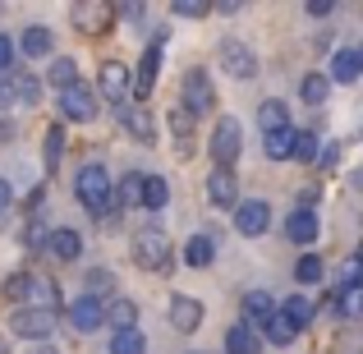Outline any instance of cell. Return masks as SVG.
<instances>
[{"label":"cell","mask_w":363,"mask_h":354,"mask_svg":"<svg viewBox=\"0 0 363 354\" xmlns=\"http://www.w3.org/2000/svg\"><path fill=\"white\" fill-rule=\"evenodd\" d=\"M207 198H212L216 207H240V179H235L230 170L216 166L212 179H207Z\"/></svg>","instance_id":"7c38bea8"},{"label":"cell","mask_w":363,"mask_h":354,"mask_svg":"<svg viewBox=\"0 0 363 354\" xmlns=\"http://www.w3.org/2000/svg\"><path fill=\"white\" fill-rule=\"evenodd\" d=\"M281 313L294 322V327H308V322H313V299H303V294H290Z\"/></svg>","instance_id":"836d02e7"},{"label":"cell","mask_w":363,"mask_h":354,"mask_svg":"<svg viewBox=\"0 0 363 354\" xmlns=\"http://www.w3.org/2000/svg\"><path fill=\"white\" fill-rule=\"evenodd\" d=\"M170 129H175V138L184 143V152H189V138H194V116H189L184 106H175V111H170Z\"/></svg>","instance_id":"ab89813d"},{"label":"cell","mask_w":363,"mask_h":354,"mask_svg":"<svg viewBox=\"0 0 363 354\" xmlns=\"http://www.w3.org/2000/svg\"><path fill=\"white\" fill-rule=\"evenodd\" d=\"M322 272H327V267H322V258H318V253H303V258H299V267H294V276H299L303 285H318V281H322Z\"/></svg>","instance_id":"d590c367"},{"label":"cell","mask_w":363,"mask_h":354,"mask_svg":"<svg viewBox=\"0 0 363 354\" xmlns=\"http://www.w3.org/2000/svg\"><path fill=\"white\" fill-rule=\"evenodd\" d=\"M308 14H313V18H327V14H331V5H322V0H313V5H308Z\"/></svg>","instance_id":"f6af8a7d"},{"label":"cell","mask_w":363,"mask_h":354,"mask_svg":"<svg viewBox=\"0 0 363 354\" xmlns=\"http://www.w3.org/2000/svg\"><path fill=\"white\" fill-rule=\"evenodd\" d=\"M74 194H79V203L88 207L92 216H120L116 212V179H111V170L101 166V161H88V166L79 170V179H74Z\"/></svg>","instance_id":"6da1fadb"},{"label":"cell","mask_w":363,"mask_h":354,"mask_svg":"<svg viewBox=\"0 0 363 354\" xmlns=\"http://www.w3.org/2000/svg\"><path fill=\"white\" fill-rule=\"evenodd\" d=\"M5 138H14V124H9V120H0V143H5Z\"/></svg>","instance_id":"bcb514c9"},{"label":"cell","mask_w":363,"mask_h":354,"mask_svg":"<svg viewBox=\"0 0 363 354\" xmlns=\"http://www.w3.org/2000/svg\"><path fill=\"white\" fill-rule=\"evenodd\" d=\"M327 88H331L327 74H308V79L299 83V97L308 101V106H322V101H327Z\"/></svg>","instance_id":"4dcf8cb0"},{"label":"cell","mask_w":363,"mask_h":354,"mask_svg":"<svg viewBox=\"0 0 363 354\" xmlns=\"http://www.w3.org/2000/svg\"><path fill=\"white\" fill-rule=\"evenodd\" d=\"M240 148H244V129H240V120L225 116V120L212 129V157H216V166L230 170L235 157H240Z\"/></svg>","instance_id":"3957f363"},{"label":"cell","mask_w":363,"mask_h":354,"mask_svg":"<svg viewBox=\"0 0 363 354\" xmlns=\"http://www.w3.org/2000/svg\"><path fill=\"white\" fill-rule=\"evenodd\" d=\"M262 331H267V341H272V345H290V341H294V336H299V327H294V322H290V318H285V313H276V318H272V322H267V327H262Z\"/></svg>","instance_id":"f546056e"},{"label":"cell","mask_w":363,"mask_h":354,"mask_svg":"<svg viewBox=\"0 0 363 354\" xmlns=\"http://www.w3.org/2000/svg\"><path fill=\"white\" fill-rule=\"evenodd\" d=\"M157 74H161V42H152L147 51H143L138 70H133V97H152V88H157Z\"/></svg>","instance_id":"30bf717a"},{"label":"cell","mask_w":363,"mask_h":354,"mask_svg":"<svg viewBox=\"0 0 363 354\" xmlns=\"http://www.w3.org/2000/svg\"><path fill=\"white\" fill-rule=\"evenodd\" d=\"M359 74H363L359 51H336V60H331V79H336V83H354Z\"/></svg>","instance_id":"d4e9b609"},{"label":"cell","mask_w":363,"mask_h":354,"mask_svg":"<svg viewBox=\"0 0 363 354\" xmlns=\"http://www.w3.org/2000/svg\"><path fill=\"white\" fill-rule=\"evenodd\" d=\"M221 65H225V74H230V79H253L257 55L248 51L244 42H221Z\"/></svg>","instance_id":"8fae6325"},{"label":"cell","mask_w":363,"mask_h":354,"mask_svg":"<svg viewBox=\"0 0 363 354\" xmlns=\"http://www.w3.org/2000/svg\"><path fill=\"white\" fill-rule=\"evenodd\" d=\"M60 152H65V129H60V124H51V129H46V170L60 166Z\"/></svg>","instance_id":"74e56055"},{"label":"cell","mask_w":363,"mask_h":354,"mask_svg":"<svg viewBox=\"0 0 363 354\" xmlns=\"http://www.w3.org/2000/svg\"><path fill=\"white\" fill-rule=\"evenodd\" d=\"M120 120H124V129H129L133 138H147L152 143V133H157V124H152V116L143 106H120Z\"/></svg>","instance_id":"ffe728a7"},{"label":"cell","mask_w":363,"mask_h":354,"mask_svg":"<svg viewBox=\"0 0 363 354\" xmlns=\"http://www.w3.org/2000/svg\"><path fill=\"white\" fill-rule=\"evenodd\" d=\"M106 322H111L116 331H133V327H138V304H133V299L106 304Z\"/></svg>","instance_id":"44dd1931"},{"label":"cell","mask_w":363,"mask_h":354,"mask_svg":"<svg viewBox=\"0 0 363 354\" xmlns=\"http://www.w3.org/2000/svg\"><path fill=\"white\" fill-rule=\"evenodd\" d=\"M14 106V88H9V79H0V111Z\"/></svg>","instance_id":"ee69618b"},{"label":"cell","mask_w":363,"mask_h":354,"mask_svg":"<svg viewBox=\"0 0 363 354\" xmlns=\"http://www.w3.org/2000/svg\"><path fill=\"white\" fill-rule=\"evenodd\" d=\"M276 313H281V309L272 304V294H267V290H248V294H244V322H248L253 331H257V327H267Z\"/></svg>","instance_id":"4fadbf2b"},{"label":"cell","mask_w":363,"mask_h":354,"mask_svg":"<svg viewBox=\"0 0 363 354\" xmlns=\"http://www.w3.org/2000/svg\"><path fill=\"white\" fill-rule=\"evenodd\" d=\"M133 262L143 272H166L170 267V239L166 231H138L133 235Z\"/></svg>","instance_id":"7a4b0ae2"},{"label":"cell","mask_w":363,"mask_h":354,"mask_svg":"<svg viewBox=\"0 0 363 354\" xmlns=\"http://www.w3.org/2000/svg\"><path fill=\"white\" fill-rule=\"evenodd\" d=\"M111 354H147V341H143V331H116L111 336Z\"/></svg>","instance_id":"1f68e13d"},{"label":"cell","mask_w":363,"mask_h":354,"mask_svg":"<svg viewBox=\"0 0 363 354\" xmlns=\"http://www.w3.org/2000/svg\"><path fill=\"white\" fill-rule=\"evenodd\" d=\"M60 111H65V120H79V124L97 120V92L83 88V83H74V88L60 92Z\"/></svg>","instance_id":"ba28073f"},{"label":"cell","mask_w":363,"mask_h":354,"mask_svg":"<svg viewBox=\"0 0 363 354\" xmlns=\"http://www.w3.org/2000/svg\"><path fill=\"white\" fill-rule=\"evenodd\" d=\"M267 226H272V207H267L262 198H248V203L235 207V231L240 235L257 239V235H267Z\"/></svg>","instance_id":"9c48e42d"},{"label":"cell","mask_w":363,"mask_h":354,"mask_svg":"<svg viewBox=\"0 0 363 354\" xmlns=\"http://www.w3.org/2000/svg\"><path fill=\"white\" fill-rule=\"evenodd\" d=\"M46 253L60 258V262H74V258L83 253V239L79 231H51V239H46Z\"/></svg>","instance_id":"ac0fdd59"},{"label":"cell","mask_w":363,"mask_h":354,"mask_svg":"<svg viewBox=\"0 0 363 354\" xmlns=\"http://www.w3.org/2000/svg\"><path fill=\"white\" fill-rule=\"evenodd\" d=\"M0 290H5V299L23 304L28 294H33V276H28V272H9V276H5V285H0Z\"/></svg>","instance_id":"d6a6232c"},{"label":"cell","mask_w":363,"mask_h":354,"mask_svg":"<svg viewBox=\"0 0 363 354\" xmlns=\"http://www.w3.org/2000/svg\"><path fill=\"white\" fill-rule=\"evenodd\" d=\"M51 327H55V313H42V309H14L9 313V331L23 336V341H42L46 345Z\"/></svg>","instance_id":"277c9868"},{"label":"cell","mask_w":363,"mask_h":354,"mask_svg":"<svg viewBox=\"0 0 363 354\" xmlns=\"http://www.w3.org/2000/svg\"><path fill=\"white\" fill-rule=\"evenodd\" d=\"M37 354H55V345H37Z\"/></svg>","instance_id":"7dc6e473"},{"label":"cell","mask_w":363,"mask_h":354,"mask_svg":"<svg viewBox=\"0 0 363 354\" xmlns=\"http://www.w3.org/2000/svg\"><path fill=\"white\" fill-rule=\"evenodd\" d=\"M5 79H9V88H14V101H37L42 97V83H37L28 70H9Z\"/></svg>","instance_id":"484cf974"},{"label":"cell","mask_w":363,"mask_h":354,"mask_svg":"<svg viewBox=\"0 0 363 354\" xmlns=\"http://www.w3.org/2000/svg\"><path fill=\"white\" fill-rule=\"evenodd\" d=\"M331 309H336L340 318H363V285H345V290H336Z\"/></svg>","instance_id":"cb8c5ba5"},{"label":"cell","mask_w":363,"mask_h":354,"mask_svg":"<svg viewBox=\"0 0 363 354\" xmlns=\"http://www.w3.org/2000/svg\"><path fill=\"white\" fill-rule=\"evenodd\" d=\"M69 327L74 331H97V327H106V304L97 299V294H79V299L69 304Z\"/></svg>","instance_id":"52a82bcc"},{"label":"cell","mask_w":363,"mask_h":354,"mask_svg":"<svg viewBox=\"0 0 363 354\" xmlns=\"http://www.w3.org/2000/svg\"><path fill=\"white\" fill-rule=\"evenodd\" d=\"M0 354H9V350H5V341H0Z\"/></svg>","instance_id":"681fc988"},{"label":"cell","mask_w":363,"mask_h":354,"mask_svg":"<svg viewBox=\"0 0 363 354\" xmlns=\"http://www.w3.org/2000/svg\"><path fill=\"white\" fill-rule=\"evenodd\" d=\"M322 148H318V133L299 129V138H294V161H318Z\"/></svg>","instance_id":"f35d334b"},{"label":"cell","mask_w":363,"mask_h":354,"mask_svg":"<svg viewBox=\"0 0 363 354\" xmlns=\"http://www.w3.org/2000/svg\"><path fill=\"white\" fill-rule=\"evenodd\" d=\"M170 327H175V331H198V327H203V304L189 299V294L170 299Z\"/></svg>","instance_id":"5bb4252c"},{"label":"cell","mask_w":363,"mask_h":354,"mask_svg":"<svg viewBox=\"0 0 363 354\" xmlns=\"http://www.w3.org/2000/svg\"><path fill=\"white\" fill-rule=\"evenodd\" d=\"M212 258H216V244H212L207 235H194V239L184 244V262H189V267H212Z\"/></svg>","instance_id":"4316f807"},{"label":"cell","mask_w":363,"mask_h":354,"mask_svg":"<svg viewBox=\"0 0 363 354\" xmlns=\"http://www.w3.org/2000/svg\"><path fill=\"white\" fill-rule=\"evenodd\" d=\"M257 124H262V133L290 129V111H285V101H262V106H257Z\"/></svg>","instance_id":"603a6c76"},{"label":"cell","mask_w":363,"mask_h":354,"mask_svg":"<svg viewBox=\"0 0 363 354\" xmlns=\"http://www.w3.org/2000/svg\"><path fill=\"white\" fill-rule=\"evenodd\" d=\"M111 14H116L111 5H88V9H74V23H92V33H101Z\"/></svg>","instance_id":"e575fe53"},{"label":"cell","mask_w":363,"mask_h":354,"mask_svg":"<svg viewBox=\"0 0 363 354\" xmlns=\"http://www.w3.org/2000/svg\"><path fill=\"white\" fill-rule=\"evenodd\" d=\"M170 9H175L179 18H203V14H212V5H203V0H175Z\"/></svg>","instance_id":"60d3db41"},{"label":"cell","mask_w":363,"mask_h":354,"mask_svg":"<svg viewBox=\"0 0 363 354\" xmlns=\"http://www.w3.org/2000/svg\"><path fill=\"white\" fill-rule=\"evenodd\" d=\"M33 304L42 313H55L60 309V285H55L51 276H33Z\"/></svg>","instance_id":"7402d4cb"},{"label":"cell","mask_w":363,"mask_h":354,"mask_svg":"<svg viewBox=\"0 0 363 354\" xmlns=\"http://www.w3.org/2000/svg\"><path fill=\"white\" fill-rule=\"evenodd\" d=\"M9 65H14V42H9V37H0V79L9 74Z\"/></svg>","instance_id":"b9f144b4"},{"label":"cell","mask_w":363,"mask_h":354,"mask_svg":"<svg viewBox=\"0 0 363 354\" xmlns=\"http://www.w3.org/2000/svg\"><path fill=\"white\" fill-rule=\"evenodd\" d=\"M225 354H262V336H257L248 322L225 327Z\"/></svg>","instance_id":"e0dca14e"},{"label":"cell","mask_w":363,"mask_h":354,"mask_svg":"<svg viewBox=\"0 0 363 354\" xmlns=\"http://www.w3.org/2000/svg\"><path fill=\"white\" fill-rule=\"evenodd\" d=\"M294 138H299V129H276V133H262V148L272 161H290L294 157Z\"/></svg>","instance_id":"d6986e66"},{"label":"cell","mask_w":363,"mask_h":354,"mask_svg":"<svg viewBox=\"0 0 363 354\" xmlns=\"http://www.w3.org/2000/svg\"><path fill=\"white\" fill-rule=\"evenodd\" d=\"M359 60H363V51H359Z\"/></svg>","instance_id":"f907efd6"},{"label":"cell","mask_w":363,"mask_h":354,"mask_svg":"<svg viewBox=\"0 0 363 354\" xmlns=\"http://www.w3.org/2000/svg\"><path fill=\"white\" fill-rule=\"evenodd\" d=\"M9 203H14V184H9V179L5 175H0V212H5V207Z\"/></svg>","instance_id":"7bdbcfd3"},{"label":"cell","mask_w":363,"mask_h":354,"mask_svg":"<svg viewBox=\"0 0 363 354\" xmlns=\"http://www.w3.org/2000/svg\"><path fill=\"white\" fill-rule=\"evenodd\" d=\"M212 106H216V92H212L207 70H189L184 74V111L189 116H207Z\"/></svg>","instance_id":"5b68a950"},{"label":"cell","mask_w":363,"mask_h":354,"mask_svg":"<svg viewBox=\"0 0 363 354\" xmlns=\"http://www.w3.org/2000/svg\"><path fill=\"white\" fill-rule=\"evenodd\" d=\"M46 74H51V83H55V88H74V83H79V65H74V60H55L51 65V70H46Z\"/></svg>","instance_id":"8d00e7d4"},{"label":"cell","mask_w":363,"mask_h":354,"mask_svg":"<svg viewBox=\"0 0 363 354\" xmlns=\"http://www.w3.org/2000/svg\"><path fill=\"white\" fill-rule=\"evenodd\" d=\"M285 235H290L294 244H313V239H318V212H313V207H294L290 221H285Z\"/></svg>","instance_id":"9a60e30c"},{"label":"cell","mask_w":363,"mask_h":354,"mask_svg":"<svg viewBox=\"0 0 363 354\" xmlns=\"http://www.w3.org/2000/svg\"><path fill=\"white\" fill-rule=\"evenodd\" d=\"M23 55L28 60L51 55V33H46V28H23Z\"/></svg>","instance_id":"83f0119b"},{"label":"cell","mask_w":363,"mask_h":354,"mask_svg":"<svg viewBox=\"0 0 363 354\" xmlns=\"http://www.w3.org/2000/svg\"><path fill=\"white\" fill-rule=\"evenodd\" d=\"M143 184H147V175H138V170H129L124 179H116V212L143 207Z\"/></svg>","instance_id":"2e32d148"},{"label":"cell","mask_w":363,"mask_h":354,"mask_svg":"<svg viewBox=\"0 0 363 354\" xmlns=\"http://www.w3.org/2000/svg\"><path fill=\"white\" fill-rule=\"evenodd\" d=\"M354 258H359V262H363V244H359V253H354Z\"/></svg>","instance_id":"c3c4849f"},{"label":"cell","mask_w":363,"mask_h":354,"mask_svg":"<svg viewBox=\"0 0 363 354\" xmlns=\"http://www.w3.org/2000/svg\"><path fill=\"white\" fill-rule=\"evenodd\" d=\"M166 203H170L166 179H161V175H147V184H143V207H147V212H161Z\"/></svg>","instance_id":"f1b7e54d"},{"label":"cell","mask_w":363,"mask_h":354,"mask_svg":"<svg viewBox=\"0 0 363 354\" xmlns=\"http://www.w3.org/2000/svg\"><path fill=\"white\" fill-rule=\"evenodd\" d=\"M97 88H101V97L120 111L124 106V92H133V74L124 70L120 60H106V65H101V74H97Z\"/></svg>","instance_id":"8992f818"}]
</instances>
